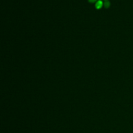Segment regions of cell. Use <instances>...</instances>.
Segmentation results:
<instances>
[{
	"instance_id": "obj_1",
	"label": "cell",
	"mask_w": 133,
	"mask_h": 133,
	"mask_svg": "<svg viewBox=\"0 0 133 133\" xmlns=\"http://www.w3.org/2000/svg\"><path fill=\"white\" fill-rule=\"evenodd\" d=\"M103 5V2L101 0H99V1H97V2L96 3V7L97 8V9H100V8Z\"/></svg>"
},
{
	"instance_id": "obj_2",
	"label": "cell",
	"mask_w": 133,
	"mask_h": 133,
	"mask_svg": "<svg viewBox=\"0 0 133 133\" xmlns=\"http://www.w3.org/2000/svg\"><path fill=\"white\" fill-rule=\"evenodd\" d=\"M104 5H105V7L108 8L109 6H110V2H109V1H106L105 2V3H104Z\"/></svg>"
},
{
	"instance_id": "obj_3",
	"label": "cell",
	"mask_w": 133,
	"mask_h": 133,
	"mask_svg": "<svg viewBox=\"0 0 133 133\" xmlns=\"http://www.w3.org/2000/svg\"><path fill=\"white\" fill-rule=\"evenodd\" d=\"M96 1V0H88V1H89V2H91V3H93Z\"/></svg>"
}]
</instances>
